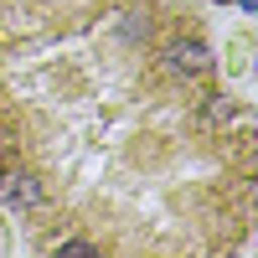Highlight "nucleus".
Listing matches in <instances>:
<instances>
[{
  "instance_id": "1",
  "label": "nucleus",
  "mask_w": 258,
  "mask_h": 258,
  "mask_svg": "<svg viewBox=\"0 0 258 258\" xmlns=\"http://www.w3.org/2000/svg\"><path fill=\"white\" fill-rule=\"evenodd\" d=\"M165 62H170L176 73H186V78H202V73H212V47L197 41V36L170 41V47H165Z\"/></svg>"
},
{
  "instance_id": "2",
  "label": "nucleus",
  "mask_w": 258,
  "mask_h": 258,
  "mask_svg": "<svg viewBox=\"0 0 258 258\" xmlns=\"http://www.w3.org/2000/svg\"><path fill=\"white\" fill-rule=\"evenodd\" d=\"M6 197L21 202V207H36V202H41V186H36L31 176H6Z\"/></svg>"
},
{
  "instance_id": "3",
  "label": "nucleus",
  "mask_w": 258,
  "mask_h": 258,
  "mask_svg": "<svg viewBox=\"0 0 258 258\" xmlns=\"http://www.w3.org/2000/svg\"><path fill=\"white\" fill-rule=\"evenodd\" d=\"M57 253H78V258H88V253H98V248L83 243V238H68V243H57Z\"/></svg>"
}]
</instances>
